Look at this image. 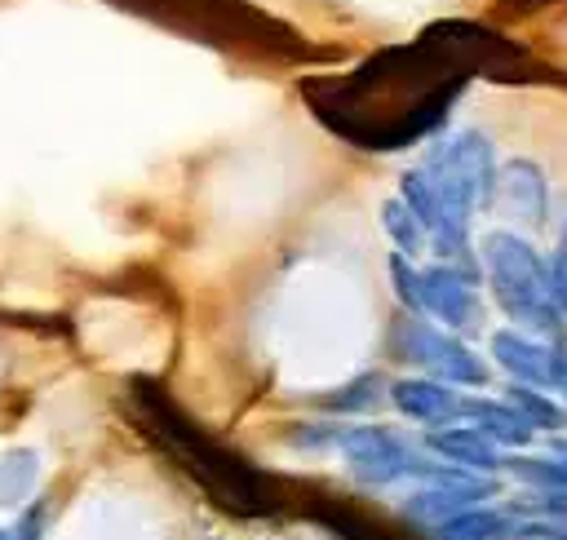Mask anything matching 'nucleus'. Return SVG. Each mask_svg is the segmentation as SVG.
I'll use <instances>...</instances> for the list:
<instances>
[{
	"label": "nucleus",
	"mask_w": 567,
	"mask_h": 540,
	"mask_svg": "<svg viewBox=\"0 0 567 540\" xmlns=\"http://www.w3.org/2000/svg\"><path fill=\"white\" fill-rule=\"evenodd\" d=\"M496 150L478 128H461L439 137L416 168L399 177V195L430 230V248L443 261L478 270L470 257V221L478 208L496 199Z\"/></svg>",
	"instance_id": "nucleus-1"
},
{
	"label": "nucleus",
	"mask_w": 567,
	"mask_h": 540,
	"mask_svg": "<svg viewBox=\"0 0 567 540\" xmlns=\"http://www.w3.org/2000/svg\"><path fill=\"white\" fill-rule=\"evenodd\" d=\"M128 403H133L137 425L155 438V447H164L168 460H177L221 509H235V513H275L279 509L275 482L261 469H252L239 451H230L226 443L204 434L168 394H159L155 385H133Z\"/></svg>",
	"instance_id": "nucleus-2"
},
{
	"label": "nucleus",
	"mask_w": 567,
	"mask_h": 540,
	"mask_svg": "<svg viewBox=\"0 0 567 540\" xmlns=\"http://www.w3.org/2000/svg\"><path fill=\"white\" fill-rule=\"evenodd\" d=\"M483 274H487V288L496 297V305L509 314L514 328L523 332H536V336H549L558 341L563 336V305L554 301V288H549V261L514 230H492L483 235Z\"/></svg>",
	"instance_id": "nucleus-3"
},
{
	"label": "nucleus",
	"mask_w": 567,
	"mask_h": 540,
	"mask_svg": "<svg viewBox=\"0 0 567 540\" xmlns=\"http://www.w3.org/2000/svg\"><path fill=\"white\" fill-rule=\"evenodd\" d=\"M337 447L350 465V474L368 487H390V482H403V478H425L439 456L425 447H416L412 438H403L399 429L390 425H341L337 429Z\"/></svg>",
	"instance_id": "nucleus-4"
},
{
	"label": "nucleus",
	"mask_w": 567,
	"mask_h": 540,
	"mask_svg": "<svg viewBox=\"0 0 567 540\" xmlns=\"http://www.w3.org/2000/svg\"><path fill=\"white\" fill-rule=\"evenodd\" d=\"M394 354L425 367L430 376L447 381V385H483L487 381V363L447 328L439 323H425L421 314H403L394 323V336H390Z\"/></svg>",
	"instance_id": "nucleus-5"
},
{
	"label": "nucleus",
	"mask_w": 567,
	"mask_h": 540,
	"mask_svg": "<svg viewBox=\"0 0 567 540\" xmlns=\"http://www.w3.org/2000/svg\"><path fill=\"white\" fill-rule=\"evenodd\" d=\"M478 270L439 261L421 270V314H430L447 332H470L483 323V301H478Z\"/></svg>",
	"instance_id": "nucleus-6"
},
{
	"label": "nucleus",
	"mask_w": 567,
	"mask_h": 540,
	"mask_svg": "<svg viewBox=\"0 0 567 540\" xmlns=\"http://www.w3.org/2000/svg\"><path fill=\"white\" fill-rule=\"evenodd\" d=\"M416 482H421V487L408 496L403 513L416 518V522H425V527H434L439 518H447V513H456V509L483 505V500L496 491V482H492L487 474L461 469V465H447V460H439V465H434L425 478H416Z\"/></svg>",
	"instance_id": "nucleus-7"
},
{
	"label": "nucleus",
	"mask_w": 567,
	"mask_h": 540,
	"mask_svg": "<svg viewBox=\"0 0 567 540\" xmlns=\"http://www.w3.org/2000/svg\"><path fill=\"white\" fill-rule=\"evenodd\" d=\"M554 345L549 336H536V332H523V328H501L492 332V359L523 385H540L549 390L554 381Z\"/></svg>",
	"instance_id": "nucleus-8"
},
{
	"label": "nucleus",
	"mask_w": 567,
	"mask_h": 540,
	"mask_svg": "<svg viewBox=\"0 0 567 540\" xmlns=\"http://www.w3.org/2000/svg\"><path fill=\"white\" fill-rule=\"evenodd\" d=\"M390 403L408 420H421L430 429L461 420V407H465V398L456 394V385H447L439 376H403V381H394L390 385Z\"/></svg>",
	"instance_id": "nucleus-9"
},
{
	"label": "nucleus",
	"mask_w": 567,
	"mask_h": 540,
	"mask_svg": "<svg viewBox=\"0 0 567 540\" xmlns=\"http://www.w3.org/2000/svg\"><path fill=\"white\" fill-rule=\"evenodd\" d=\"M425 447L439 460L461 465V469H478V474H496L501 469V443L487 438L478 425H456V420L452 425H439V429H430Z\"/></svg>",
	"instance_id": "nucleus-10"
},
{
	"label": "nucleus",
	"mask_w": 567,
	"mask_h": 540,
	"mask_svg": "<svg viewBox=\"0 0 567 540\" xmlns=\"http://www.w3.org/2000/svg\"><path fill=\"white\" fill-rule=\"evenodd\" d=\"M461 420H470V425H478L487 438H496L501 447H527L532 443V420L509 403V398H483V394H474V398H465V407H461Z\"/></svg>",
	"instance_id": "nucleus-11"
},
{
	"label": "nucleus",
	"mask_w": 567,
	"mask_h": 540,
	"mask_svg": "<svg viewBox=\"0 0 567 540\" xmlns=\"http://www.w3.org/2000/svg\"><path fill=\"white\" fill-rule=\"evenodd\" d=\"M496 195L509 204V212H518L523 221H540L545 217V173L532 159H514L496 173Z\"/></svg>",
	"instance_id": "nucleus-12"
},
{
	"label": "nucleus",
	"mask_w": 567,
	"mask_h": 540,
	"mask_svg": "<svg viewBox=\"0 0 567 540\" xmlns=\"http://www.w3.org/2000/svg\"><path fill=\"white\" fill-rule=\"evenodd\" d=\"M514 513H501L492 505H470L434 522V540H509Z\"/></svg>",
	"instance_id": "nucleus-13"
},
{
	"label": "nucleus",
	"mask_w": 567,
	"mask_h": 540,
	"mask_svg": "<svg viewBox=\"0 0 567 540\" xmlns=\"http://www.w3.org/2000/svg\"><path fill=\"white\" fill-rule=\"evenodd\" d=\"M381 226H385V235L394 239V252L416 257V252L430 243V230L421 226V217L408 208V199H403V195H394V199H385V204H381Z\"/></svg>",
	"instance_id": "nucleus-14"
},
{
	"label": "nucleus",
	"mask_w": 567,
	"mask_h": 540,
	"mask_svg": "<svg viewBox=\"0 0 567 540\" xmlns=\"http://www.w3.org/2000/svg\"><path fill=\"white\" fill-rule=\"evenodd\" d=\"M527 420H532V429H563L567 425V416H563V407L549 398V390H540V385H509V394H505Z\"/></svg>",
	"instance_id": "nucleus-15"
},
{
	"label": "nucleus",
	"mask_w": 567,
	"mask_h": 540,
	"mask_svg": "<svg viewBox=\"0 0 567 540\" xmlns=\"http://www.w3.org/2000/svg\"><path fill=\"white\" fill-rule=\"evenodd\" d=\"M509 474L527 482V491H567V465L554 460L549 451L545 456H514L509 460Z\"/></svg>",
	"instance_id": "nucleus-16"
},
{
	"label": "nucleus",
	"mask_w": 567,
	"mask_h": 540,
	"mask_svg": "<svg viewBox=\"0 0 567 540\" xmlns=\"http://www.w3.org/2000/svg\"><path fill=\"white\" fill-rule=\"evenodd\" d=\"M323 403L337 407V412H372L381 403V381L377 376H359V381L341 385L337 394H323Z\"/></svg>",
	"instance_id": "nucleus-17"
},
{
	"label": "nucleus",
	"mask_w": 567,
	"mask_h": 540,
	"mask_svg": "<svg viewBox=\"0 0 567 540\" xmlns=\"http://www.w3.org/2000/svg\"><path fill=\"white\" fill-rule=\"evenodd\" d=\"M390 279H394L399 301L408 305V314H421V270L412 266L408 252H394V257H390Z\"/></svg>",
	"instance_id": "nucleus-18"
},
{
	"label": "nucleus",
	"mask_w": 567,
	"mask_h": 540,
	"mask_svg": "<svg viewBox=\"0 0 567 540\" xmlns=\"http://www.w3.org/2000/svg\"><path fill=\"white\" fill-rule=\"evenodd\" d=\"M549 390L567 398V345L563 341L554 345V381H549Z\"/></svg>",
	"instance_id": "nucleus-19"
},
{
	"label": "nucleus",
	"mask_w": 567,
	"mask_h": 540,
	"mask_svg": "<svg viewBox=\"0 0 567 540\" xmlns=\"http://www.w3.org/2000/svg\"><path fill=\"white\" fill-rule=\"evenodd\" d=\"M0 540H40V509H31L18 522V531H0Z\"/></svg>",
	"instance_id": "nucleus-20"
},
{
	"label": "nucleus",
	"mask_w": 567,
	"mask_h": 540,
	"mask_svg": "<svg viewBox=\"0 0 567 540\" xmlns=\"http://www.w3.org/2000/svg\"><path fill=\"white\" fill-rule=\"evenodd\" d=\"M545 451H549V456H554V460H563V465H567V438H563V434H554V438H549V447H545Z\"/></svg>",
	"instance_id": "nucleus-21"
}]
</instances>
